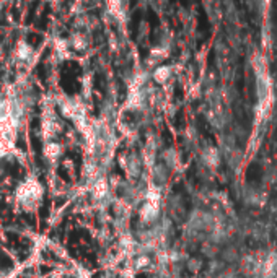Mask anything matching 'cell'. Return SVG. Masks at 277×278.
Here are the masks:
<instances>
[{"mask_svg":"<svg viewBox=\"0 0 277 278\" xmlns=\"http://www.w3.org/2000/svg\"><path fill=\"white\" fill-rule=\"evenodd\" d=\"M15 57L20 62H30L33 57V48L26 41H18L15 48Z\"/></svg>","mask_w":277,"mask_h":278,"instance_id":"3957f363","label":"cell"},{"mask_svg":"<svg viewBox=\"0 0 277 278\" xmlns=\"http://www.w3.org/2000/svg\"><path fill=\"white\" fill-rule=\"evenodd\" d=\"M160 213V194L154 189H150L145 195V202L140 208V218L145 223H152L158 218Z\"/></svg>","mask_w":277,"mask_h":278,"instance_id":"6da1fadb","label":"cell"},{"mask_svg":"<svg viewBox=\"0 0 277 278\" xmlns=\"http://www.w3.org/2000/svg\"><path fill=\"white\" fill-rule=\"evenodd\" d=\"M154 77H155V80L157 82H160V83H165L166 80L172 77V70H169V67H160L155 74H154Z\"/></svg>","mask_w":277,"mask_h":278,"instance_id":"5b68a950","label":"cell"},{"mask_svg":"<svg viewBox=\"0 0 277 278\" xmlns=\"http://www.w3.org/2000/svg\"><path fill=\"white\" fill-rule=\"evenodd\" d=\"M202 161H204V165L209 166V168L219 166V163H220V153H219V150L216 147H207V148L202 151Z\"/></svg>","mask_w":277,"mask_h":278,"instance_id":"7a4b0ae2","label":"cell"},{"mask_svg":"<svg viewBox=\"0 0 277 278\" xmlns=\"http://www.w3.org/2000/svg\"><path fill=\"white\" fill-rule=\"evenodd\" d=\"M60 155V147L57 143H49L46 147V156H49L51 159H56Z\"/></svg>","mask_w":277,"mask_h":278,"instance_id":"8992f818","label":"cell"},{"mask_svg":"<svg viewBox=\"0 0 277 278\" xmlns=\"http://www.w3.org/2000/svg\"><path fill=\"white\" fill-rule=\"evenodd\" d=\"M134 264H136V267H137V268H144V267H147V265L150 264V259H148L147 256H139V257L136 259V262H134Z\"/></svg>","mask_w":277,"mask_h":278,"instance_id":"52a82bcc","label":"cell"},{"mask_svg":"<svg viewBox=\"0 0 277 278\" xmlns=\"http://www.w3.org/2000/svg\"><path fill=\"white\" fill-rule=\"evenodd\" d=\"M106 192H108V182H106L104 179H98V181L95 182V187H93L95 197L96 199H103Z\"/></svg>","mask_w":277,"mask_h":278,"instance_id":"277c9868","label":"cell"}]
</instances>
